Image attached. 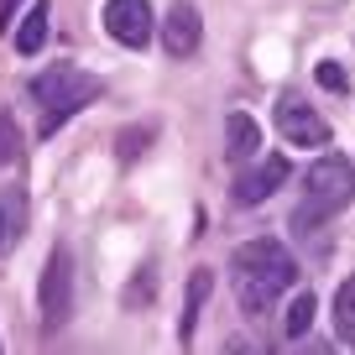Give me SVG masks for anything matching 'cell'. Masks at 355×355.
I'll list each match as a JSON object with an SVG mask.
<instances>
[{"mask_svg": "<svg viewBox=\"0 0 355 355\" xmlns=\"http://www.w3.org/2000/svg\"><path fill=\"white\" fill-rule=\"evenodd\" d=\"M355 199V167L345 157H319L309 167V183H303V209H298V225H324L334 220L340 209H350Z\"/></svg>", "mask_w": 355, "mask_h": 355, "instance_id": "obj_2", "label": "cell"}, {"mask_svg": "<svg viewBox=\"0 0 355 355\" xmlns=\"http://www.w3.org/2000/svg\"><path fill=\"white\" fill-rule=\"evenodd\" d=\"M225 136H230V157L261 152V131H256V121H251L245 110H230V121H225Z\"/></svg>", "mask_w": 355, "mask_h": 355, "instance_id": "obj_11", "label": "cell"}, {"mask_svg": "<svg viewBox=\"0 0 355 355\" xmlns=\"http://www.w3.org/2000/svg\"><path fill=\"white\" fill-rule=\"evenodd\" d=\"M209 288H214V272H193L189 277V303H183V319H178V334H183V340H189L193 324H199V309H204V298H209Z\"/></svg>", "mask_w": 355, "mask_h": 355, "instance_id": "obj_12", "label": "cell"}, {"mask_svg": "<svg viewBox=\"0 0 355 355\" xmlns=\"http://www.w3.org/2000/svg\"><path fill=\"white\" fill-rule=\"evenodd\" d=\"M199 37H204L199 11H193L189 0H178L173 11L162 16V42H167V53H173V58H189L193 47H199Z\"/></svg>", "mask_w": 355, "mask_h": 355, "instance_id": "obj_7", "label": "cell"}, {"mask_svg": "<svg viewBox=\"0 0 355 355\" xmlns=\"http://www.w3.org/2000/svg\"><path fill=\"white\" fill-rule=\"evenodd\" d=\"M11 121H0V162H11Z\"/></svg>", "mask_w": 355, "mask_h": 355, "instance_id": "obj_17", "label": "cell"}, {"mask_svg": "<svg viewBox=\"0 0 355 355\" xmlns=\"http://www.w3.org/2000/svg\"><path fill=\"white\" fill-rule=\"evenodd\" d=\"M21 225H26V199L11 189V183H0V261H6L11 245L21 241Z\"/></svg>", "mask_w": 355, "mask_h": 355, "instance_id": "obj_9", "label": "cell"}, {"mask_svg": "<svg viewBox=\"0 0 355 355\" xmlns=\"http://www.w3.org/2000/svg\"><path fill=\"white\" fill-rule=\"evenodd\" d=\"M37 303H42L47 324L68 319V309H73V256H68V245H53V251H47L42 282H37Z\"/></svg>", "mask_w": 355, "mask_h": 355, "instance_id": "obj_4", "label": "cell"}, {"mask_svg": "<svg viewBox=\"0 0 355 355\" xmlns=\"http://www.w3.org/2000/svg\"><path fill=\"white\" fill-rule=\"evenodd\" d=\"M230 272H235V298H241L245 313H266L298 282V261L288 256L282 241H245L235 251Z\"/></svg>", "mask_w": 355, "mask_h": 355, "instance_id": "obj_1", "label": "cell"}, {"mask_svg": "<svg viewBox=\"0 0 355 355\" xmlns=\"http://www.w3.org/2000/svg\"><path fill=\"white\" fill-rule=\"evenodd\" d=\"M277 131L288 136L293 146H324V141H329V125H324L298 94H282V100H277Z\"/></svg>", "mask_w": 355, "mask_h": 355, "instance_id": "obj_6", "label": "cell"}, {"mask_svg": "<svg viewBox=\"0 0 355 355\" xmlns=\"http://www.w3.org/2000/svg\"><path fill=\"white\" fill-rule=\"evenodd\" d=\"M334 340L355 345V277L340 282V293H334Z\"/></svg>", "mask_w": 355, "mask_h": 355, "instance_id": "obj_13", "label": "cell"}, {"mask_svg": "<svg viewBox=\"0 0 355 355\" xmlns=\"http://www.w3.org/2000/svg\"><path fill=\"white\" fill-rule=\"evenodd\" d=\"M105 26H110V37L121 47H146L157 32L146 0H105Z\"/></svg>", "mask_w": 355, "mask_h": 355, "instance_id": "obj_5", "label": "cell"}, {"mask_svg": "<svg viewBox=\"0 0 355 355\" xmlns=\"http://www.w3.org/2000/svg\"><path fill=\"white\" fill-rule=\"evenodd\" d=\"M32 94L42 100V110H47L42 131H58L73 110H84L89 100H100V78L84 73V68H47V73L32 78Z\"/></svg>", "mask_w": 355, "mask_h": 355, "instance_id": "obj_3", "label": "cell"}, {"mask_svg": "<svg viewBox=\"0 0 355 355\" xmlns=\"http://www.w3.org/2000/svg\"><path fill=\"white\" fill-rule=\"evenodd\" d=\"M146 141H152V131H146V125H141V131H125V136H121V157H125V162H136Z\"/></svg>", "mask_w": 355, "mask_h": 355, "instance_id": "obj_16", "label": "cell"}, {"mask_svg": "<svg viewBox=\"0 0 355 355\" xmlns=\"http://www.w3.org/2000/svg\"><path fill=\"white\" fill-rule=\"evenodd\" d=\"M282 183H288V162H282V157H266V162H256L251 173L235 178V199L241 204H261L266 193H277Z\"/></svg>", "mask_w": 355, "mask_h": 355, "instance_id": "obj_8", "label": "cell"}, {"mask_svg": "<svg viewBox=\"0 0 355 355\" xmlns=\"http://www.w3.org/2000/svg\"><path fill=\"white\" fill-rule=\"evenodd\" d=\"M313 324V293H298V298L288 303V319H282V334H288V340H298L303 329H309Z\"/></svg>", "mask_w": 355, "mask_h": 355, "instance_id": "obj_14", "label": "cell"}, {"mask_svg": "<svg viewBox=\"0 0 355 355\" xmlns=\"http://www.w3.org/2000/svg\"><path fill=\"white\" fill-rule=\"evenodd\" d=\"M313 78H319V84L329 89V94H345V89H350V78H345V68H340V63H329V58H324V63L313 68Z\"/></svg>", "mask_w": 355, "mask_h": 355, "instance_id": "obj_15", "label": "cell"}, {"mask_svg": "<svg viewBox=\"0 0 355 355\" xmlns=\"http://www.w3.org/2000/svg\"><path fill=\"white\" fill-rule=\"evenodd\" d=\"M47 42V0H32V11L21 16V32H16V53H42Z\"/></svg>", "mask_w": 355, "mask_h": 355, "instance_id": "obj_10", "label": "cell"}]
</instances>
